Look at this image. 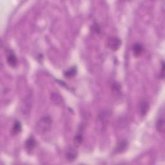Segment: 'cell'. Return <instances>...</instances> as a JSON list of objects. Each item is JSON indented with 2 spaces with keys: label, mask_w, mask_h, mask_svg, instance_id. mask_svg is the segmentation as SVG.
<instances>
[{
  "label": "cell",
  "mask_w": 165,
  "mask_h": 165,
  "mask_svg": "<svg viewBox=\"0 0 165 165\" xmlns=\"http://www.w3.org/2000/svg\"><path fill=\"white\" fill-rule=\"evenodd\" d=\"M121 40L116 36L110 38L107 42L108 47L114 51L117 50L121 45Z\"/></svg>",
  "instance_id": "cell-2"
},
{
  "label": "cell",
  "mask_w": 165,
  "mask_h": 165,
  "mask_svg": "<svg viewBox=\"0 0 165 165\" xmlns=\"http://www.w3.org/2000/svg\"><path fill=\"white\" fill-rule=\"evenodd\" d=\"M77 157H78V152L75 148L70 147L67 150L66 153V158L69 161L72 162L75 161Z\"/></svg>",
  "instance_id": "cell-5"
},
{
  "label": "cell",
  "mask_w": 165,
  "mask_h": 165,
  "mask_svg": "<svg viewBox=\"0 0 165 165\" xmlns=\"http://www.w3.org/2000/svg\"><path fill=\"white\" fill-rule=\"evenodd\" d=\"M51 100L53 101L54 103L57 105H60L62 103L63 99L61 96L56 92H52L51 94Z\"/></svg>",
  "instance_id": "cell-11"
},
{
  "label": "cell",
  "mask_w": 165,
  "mask_h": 165,
  "mask_svg": "<svg viewBox=\"0 0 165 165\" xmlns=\"http://www.w3.org/2000/svg\"><path fill=\"white\" fill-rule=\"evenodd\" d=\"M83 134L81 131H80L79 132L75 135L74 139V143L75 147H79L83 142Z\"/></svg>",
  "instance_id": "cell-10"
},
{
  "label": "cell",
  "mask_w": 165,
  "mask_h": 165,
  "mask_svg": "<svg viewBox=\"0 0 165 165\" xmlns=\"http://www.w3.org/2000/svg\"><path fill=\"white\" fill-rule=\"evenodd\" d=\"M132 51L134 56L138 57L143 52V46L139 43H136L132 46Z\"/></svg>",
  "instance_id": "cell-7"
},
{
  "label": "cell",
  "mask_w": 165,
  "mask_h": 165,
  "mask_svg": "<svg viewBox=\"0 0 165 165\" xmlns=\"http://www.w3.org/2000/svg\"><path fill=\"white\" fill-rule=\"evenodd\" d=\"M92 30L94 32L96 33V34H100V33L101 32V27L100 26V25H99L98 23H94L92 25Z\"/></svg>",
  "instance_id": "cell-14"
},
{
  "label": "cell",
  "mask_w": 165,
  "mask_h": 165,
  "mask_svg": "<svg viewBox=\"0 0 165 165\" xmlns=\"http://www.w3.org/2000/svg\"><path fill=\"white\" fill-rule=\"evenodd\" d=\"M21 123L19 121H16L14 123V125L13 126V129H12V133L14 135H16L18 134H19L20 131H21Z\"/></svg>",
  "instance_id": "cell-12"
},
{
  "label": "cell",
  "mask_w": 165,
  "mask_h": 165,
  "mask_svg": "<svg viewBox=\"0 0 165 165\" xmlns=\"http://www.w3.org/2000/svg\"><path fill=\"white\" fill-rule=\"evenodd\" d=\"M36 142L35 139L32 136H30L25 142V148L28 152L32 151L36 147Z\"/></svg>",
  "instance_id": "cell-6"
},
{
  "label": "cell",
  "mask_w": 165,
  "mask_h": 165,
  "mask_svg": "<svg viewBox=\"0 0 165 165\" xmlns=\"http://www.w3.org/2000/svg\"><path fill=\"white\" fill-rule=\"evenodd\" d=\"M164 124H165L164 117V116H162L158 119L157 123H156V129L159 133L164 132V130H165Z\"/></svg>",
  "instance_id": "cell-8"
},
{
  "label": "cell",
  "mask_w": 165,
  "mask_h": 165,
  "mask_svg": "<svg viewBox=\"0 0 165 165\" xmlns=\"http://www.w3.org/2000/svg\"><path fill=\"white\" fill-rule=\"evenodd\" d=\"M7 61L9 66L12 67H16L18 64V59L17 57L14 53L13 51L11 50H9V51L7 53Z\"/></svg>",
  "instance_id": "cell-3"
},
{
  "label": "cell",
  "mask_w": 165,
  "mask_h": 165,
  "mask_svg": "<svg viewBox=\"0 0 165 165\" xmlns=\"http://www.w3.org/2000/svg\"><path fill=\"white\" fill-rule=\"evenodd\" d=\"M52 121L50 116H43L36 123V131L39 134H44L50 130Z\"/></svg>",
  "instance_id": "cell-1"
},
{
  "label": "cell",
  "mask_w": 165,
  "mask_h": 165,
  "mask_svg": "<svg viewBox=\"0 0 165 165\" xmlns=\"http://www.w3.org/2000/svg\"><path fill=\"white\" fill-rule=\"evenodd\" d=\"M76 73H77L76 67H72L64 73V75L66 77V78H72V77L74 76L76 74Z\"/></svg>",
  "instance_id": "cell-13"
},
{
  "label": "cell",
  "mask_w": 165,
  "mask_h": 165,
  "mask_svg": "<svg viewBox=\"0 0 165 165\" xmlns=\"http://www.w3.org/2000/svg\"><path fill=\"white\" fill-rule=\"evenodd\" d=\"M150 109V105L148 102L146 100H142L140 101L139 105V114L141 116H145L148 113Z\"/></svg>",
  "instance_id": "cell-4"
},
{
  "label": "cell",
  "mask_w": 165,
  "mask_h": 165,
  "mask_svg": "<svg viewBox=\"0 0 165 165\" xmlns=\"http://www.w3.org/2000/svg\"><path fill=\"white\" fill-rule=\"evenodd\" d=\"M160 76L162 79H164V63L163 61H162V70H161V73L160 74Z\"/></svg>",
  "instance_id": "cell-15"
},
{
  "label": "cell",
  "mask_w": 165,
  "mask_h": 165,
  "mask_svg": "<svg viewBox=\"0 0 165 165\" xmlns=\"http://www.w3.org/2000/svg\"><path fill=\"white\" fill-rule=\"evenodd\" d=\"M127 146H128V142L126 140L123 139L120 141L116 147L115 151L116 153H121L126 149Z\"/></svg>",
  "instance_id": "cell-9"
}]
</instances>
